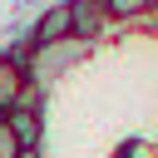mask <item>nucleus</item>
Instances as JSON below:
<instances>
[{
	"label": "nucleus",
	"instance_id": "obj_5",
	"mask_svg": "<svg viewBox=\"0 0 158 158\" xmlns=\"http://www.w3.org/2000/svg\"><path fill=\"white\" fill-rule=\"evenodd\" d=\"M20 153V143L10 138V128H5V118H0V158H15Z\"/></svg>",
	"mask_w": 158,
	"mask_h": 158
},
{
	"label": "nucleus",
	"instance_id": "obj_4",
	"mask_svg": "<svg viewBox=\"0 0 158 158\" xmlns=\"http://www.w3.org/2000/svg\"><path fill=\"white\" fill-rule=\"evenodd\" d=\"M99 5H104L109 20H138V15H148L158 0H99Z\"/></svg>",
	"mask_w": 158,
	"mask_h": 158
},
{
	"label": "nucleus",
	"instance_id": "obj_1",
	"mask_svg": "<svg viewBox=\"0 0 158 158\" xmlns=\"http://www.w3.org/2000/svg\"><path fill=\"white\" fill-rule=\"evenodd\" d=\"M69 25H74V40L89 44V40H99L109 30V15H104L99 0H69Z\"/></svg>",
	"mask_w": 158,
	"mask_h": 158
},
{
	"label": "nucleus",
	"instance_id": "obj_7",
	"mask_svg": "<svg viewBox=\"0 0 158 158\" xmlns=\"http://www.w3.org/2000/svg\"><path fill=\"white\" fill-rule=\"evenodd\" d=\"M0 118H5V114H0Z\"/></svg>",
	"mask_w": 158,
	"mask_h": 158
},
{
	"label": "nucleus",
	"instance_id": "obj_2",
	"mask_svg": "<svg viewBox=\"0 0 158 158\" xmlns=\"http://www.w3.org/2000/svg\"><path fill=\"white\" fill-rule=\"evenodd\" d=\"M5 128H10V138L20 148H40V138H44V109H10Z\"/></svg>",
	"mask_w": 158,
	"mask_h": 158
},
{
	"label": "nucleus",
	"instance_id": "obj_3",
	"mask_svg": "<svg viewBox=\"0 0 158 158\" xmlns=\"http://www.w3.org/2000/svg\"><path fill=\"white\" fill-rule=\"evenodd\" d=\"M25 84H30V79H25V69H20V64H10V59L0 54V114H10V109L20 104Z\"/></svg>",
	"mask_w": 158,
	"mask_h": 158
},
{
	"label": "nucleus",
	"instance_id": "obj_6",
	"mask_svg": "<svg viewBox=\"0 0 158 158\" xmlns=\"http://www.w3.org/2000/svg\"><path fill=\"white\" fill-rule=\"evenodd\" d=\"M15 158H40V148H20V153H15Z\"/></svg>",
	"mask_w": 158,
	"mask_h": 158
}]
</instances>
